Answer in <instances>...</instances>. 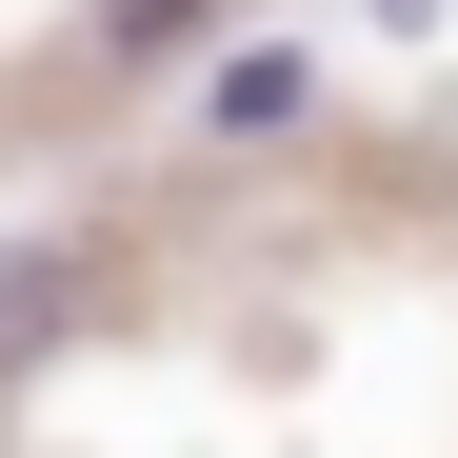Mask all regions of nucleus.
Here are the masks:
<instances>
[{"mask_svg": "<svg viewBox=\"0 0 458 458\" xmlns=\"http://www.w3.org/2000/svg\"><path fill=\"white\" fill-rule=\"evenodd\" d=\"M199 120H219V140H299V120H319V60H299V40H240V60L199 81Z\"/></svg>", "mask_w": 458, "mask_h": 458, "instance_id": "obj_1", "label": "nucleus"}, {"mask_svg": "<svg viewBox=\"0 0 458 458\" xmlns=\"http://www.w3.org/2000/svg\"><path fill=\"white\" fill-rule=\"evenodd\" d=\"M180 21H199V0H100V40H120V60H140V40H180Z\"/></svg>", "mask_w": 458, "mask_h": 458, "instance_id": "obj_2", "label": "nucleus"}]
</instances>
